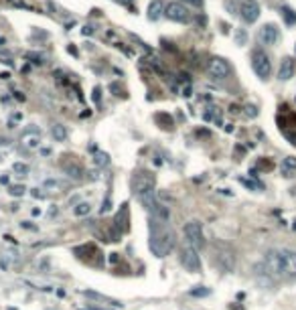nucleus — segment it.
Listing matches in <instances>:
<instances>
[{"label": "nucleus", "mask_w": 296, "mask_h": 310, "mask_svg": "<svg viewBox=\"0 0 296 310\" xmlns=\"http://www.w3.org/2000/svg\"><path fill=\"white\" fill-rule=\"evenodd\" d=\"M266 272L280 276V278H294L296 276V251L292 249H270L264 257Z\"/></svg>", "instance_id": "nucleus-1"}, {"label": "nucleus", "mask_w": 296, "mask_h": 310, "mask_svg": "<svg viewBox=\"0 0 296 310\" xmlns=\"http://www.w3.org/2000/svg\"><path fill=\"white\" fill-rule=\"evenodd\" d=\"M173 247H175V235H173V231L167 225L155 221L151 225V249H153V253L157 257H165L167 253L173 251Z\"/></svg>", "instance_id": "nucleus-2"}, {"label": "nucleus", "mask_w": 296, "mask_h": 310, "mask_svg": "<svg viewBox=\"0 0 296 310\" xmlns=\"http://www.w3.org/2000/svg\"><path fill=\"white\" fill-rule=\"evenodd\" d=\"M211 253H213V262H215L225 274L235 272V251H233L227 243L215 241V243L211 245Z\"/></svg>", "instance_id": "nucleus-3"}, {"label": "nucleus", "mask_w": 296, "mask_h": 310, "mask_svg": "<svg viewBox=\"0 0 296 310\" xmlns=\"http://www.w3.org/2000/svg\"><path fill=\"white\" fill-rule=\"evenodd\" d=\"M183 233H185V241H187V245H191L193 249H203L205 247V233H203V227H201V223L199 221H189V223H185V227H183Z\"/></svg>", "instance_id": "nucleus-4"}, {"label": "nucleus", "mask_w": 296, "mask_h": 310, "mask_svg": "<svg viewBox=\"0 0 296 310\" xmlns=\"http://www.w3.org/2000/svg\"><path fill=\"white\" fill-rule=\"evenodd\" d=\"M252 69L256 71V75L260 79H268L270 73H272V63H270V57L266 55L264 49H254L252 51Z\"/></svg>", "instance_id": "nucleus-5"}, {"label": "nucleus", "mask_w": 296, "mask_h": 310, "mask_svg": "<svg viewBox=\"0 0 296 310\" xmlns=\"http://www.w3.org/2000/svg\"><path fill=\"white\" fill-rule=\"evenodd\" d=\"M181 264H183L185 270L191 272V274L201 272V257H199V251L185 243L183 249H181Z\"/></svg>", "instance_id": "nucleus-6"}, {"label": "nucleus", "mask_w": 296, "mask_h": 310, "mask_svg": "<svg viewBox=\"0 0 296 310\" xmlns=\"http://www.w3.org/2000/svg\"><path fill=\"white\" fill-rule=\"evenodd\" d=\"M207 71H209V75H211L213 79H227V77L231 75L229 63H227L225 59H221V57H213V59L207 63Z\"/></svg>", "instance_id": "nucleus-7"}, {"label": "nucleus", "mask_w": 296, "mask_h": 310, "mask_svg": "<svg viewBox=\"0 0 296 310\" xmlns=\"http://www.w3.org/2000/svg\"><path fill=\"white\" fill-rule=\"evenodd\" d=\"M169 21H175V23H187L189 21V11L181 5V3H169L165 7V13H163Z\"/></svg>", "instance_id": "nucleus-8"}, {"label": "nucleus", "mask_w": 296, "mask_h": 310, "mask_svg": "<svg viewBox=\"0 0 296 310\" xmlns=\"http://www.w3.org/2000/svg\"><path fill=\"white\" fill-rule=\"evenodd\" d=\"M153 189H155V175H151V173H138L134 177V191L138 193V197L144 195V193H151Z\"/></svg>", "instance_id": "nucleus-9"}, {"label": "nucleus", "mask_w": 296, "mask_h": 310, "mask_svg": "<svg viewBox=\"0 0 296 310\" xmlns=\"http://www.w3.org/2000/svg\"><path fill=\"white\" fill-rule=\"evenodd\" d=\"M239 15H241V19L245 23H250V25L256 23L260 19V7H258V3H256V0H243L241 7H239Z\"/></svg>", "instance_id": "nucleus-10"}, {"label": "nucleus", "mask_w": 296, "mask_h": 310, "mask_svg": "<svg viewBox=\"0 0 296 310\" xmlns=\"http://www.w3.org/2000/svg\"><path fill=\"white\" fill-rule=\"evenodd\" d=\"M278 37H280V33H278V27L274 23H268L258 31V41L262 45H274L278 41Z\"/></svg>", "instance_id": "nucleus-11"}, {"label": "nucleus", "mask_w": 296, "mask_h": 310, "mask_svg": "<svg viewBox=\"0 0 296 310\" xmlns=\"http://www.w3.org/2000/svg\"><path fill=\"white\" fill-rule=\"evenodd\" d=\"M294 71H296V63L292 57H284L280 61V69H278V79L280 81H288L294 77Z\"/></svg>", "instance_id": "nucleus-12"}, {"label": "nucleus", "mask_w": 296, "mask_h": 310, "mask_svg": "<svg viewBox=\"0 0 296 310\" xmlns=\"http://www.w3.org/2000/svg\"><path fill=\"white\" fill-rule=\"evenodd\" d=\"M282 175L284 177H292L294 173H296V157H286V159H282Z\"/></svg>", "instance_id": "nucleus-13"}, {"label": "nucleus", "mask_w": 296, "mask_h": 310, "mask_svg": "<svg viewBox=\"0 0 296 310\" xmlns=\"http://www.w3.org/2000/svg\"><path fill=\"white\" fill-rule=\"evenodd\" d=\"M23 144L27 146V148H39V144H41V136H39V132L37 130H33V134H31V130L23 136Z\"/></svg>", "instance_id": "nucleus-14"}, {"label": "nucleus", "mask_w": 296, "mask_h": 310, "mask_svg": "<svg viewBox=\"0 0 296 310\" xmlns=\"http://www.w3.org/2000/svg\"><path fill=\"white\" fill-rule=\"evenodd\" d=\"M63 171H65V175L71 177V179H81V177H83V169H81L77 163H65V165H63Z\"/></svg>", "instance_id": "nucleus-15"}, {"label": "nucleus", "mask_w": 296, "mask_h": 310, "mask_svg": "<svg viewBox=\"0 0 296 310\" xmlns=\"http://www.w3.org/2000/svg\"><path fill=\"white\" fill-rule=\"evenodd\" d=\"M165 13V7L159 3V0H155V3H151V7H148V19L151 21H159Z\"/></svg>", "instance_id": "nucleus-16"}, {"label": "nucleus", "mask_w": 296, "mask_h": 310, "mask_svg": "<svg viewBox=\"0 0 296 310\" xmlns=\"http://www.w3.org/2000/svg\"><path fill=\"white\" fill-rule=\"evenodd\" d=\"M91 213V205L87 203V201H81V203H77L75 207H73V215L75 217H85V215H89Z\"/></svg>", "instance_id": "nucleus-17"}, {"label": "nucleus", "mask_w": 296, "mask_h": 310, "mask_svg": "<svg viewBox=\"0 0 296 310\" xmlns=\"http://www.w3.org/2000/svg\"><path fill=\"white\" fill-rule=\"evenodd\" d=\"M51 134H53V138H55L57 142H63V140L67 138V130H65V126H61V124H55V126L51 128Z\"/></svg>", "instance_id": "nucleus-18"}, {"label": "nucleus", "mask_w": 296, "mask_h": 310, "mask_svg": "<svg viewBox=\"0 0 296 310\" xmlns=\"http://www.w3.org/2000/svg\"><path fill=\"white\" fill-rule=\"evenodd\" d=\"M122 221V231H126L128 229V205H122V217L120 215H116V225Z\"/></svg>", "instance_id": "nucleus-19"}, {"label": "nucleus", "mask_w": 296, "mask_h": 310, "mask_svg": "<svg viewBox=\"0 0 296 310\" xmlns=\"http://www.w3.org/2000/svg\"><path fill=\"white\" fill-rule=\"evenodd\" d=\"M13 171H15L17 175H27V173H29V167H27L25 163H15V165H13Z\"/></svg>", "instance_id": "nucleus-20"}, {"label": "nucleus", "mask_w": 296, "mask_h": 310, "mask_svg": "<svg viewBox=\"0 0 296 310\" xmlns=\"http://www.w3.org/2000/svg\"><path fill=\"white\" fill-rule=\"evenodd\" d=\"M11 195H15V197H21V195H25V187H21V185H17V187H11Z\"/></svg>", "instance_id": "nucleus-21"}, {"label": "nucleus", "mask_w": 296, "mask_h": 310, "mask_svg": "<svg viewBox=\"0 0 296 310\" xmlns=\"http://www.w3.org/2000/svg\"><path fill=\"white\" fill-rule=\"evenodd\" d=\"M95 163H97V165H108V163H110L108 154H97V157H95Z\"/></svg>", "instance_id": "nucleus-22"}, {"label": "nucleus", "mask_w": 296, "mask_h": 310, "mask_svg": "<svg viewBox=\"0 0 296 310\" xmlns=\"http://www.w3.org/2000/svg\"><path fill=\"white\" fill-rule=\"evenodd\" d=\"M282 11H284V15H286V19H288V23H294V21H296V17H294V15H290V13H292V11H290V9H288V7H284V9H282Z\"/></svg>", "instance_id": "nucleus-23"}, {"label": "nucleus", "mask_w": 296, "mask_h": 310, "mask_svg": "<svg viewBox=\"0 0 296 310\" xmlns=\"http://www.w3.org/2000/svg\"><path fill=\"white\" fill-rule=\"evenodd\" d=\"M185 3L191 7H203V0H185Z\"/></svg>", "instance_id": "nucleus-24"}, {"label": "nucleus", "mask_w": 296, "mask_h": 310, "mask_svg": "<svg viewBox=\"0 0 296 310\" xmlns=\"http://www.w3.org/2000/svg\"><path fill=\"white\" fill-rule=\"evenodd\" d=\"M209 290H193V296H207Z\"/></svg>", "instance_id": "nucleus-25"}, {"label": "nucleus", "mask_w": 296, "mask_h": 310, "mask_svg": "<svg viewBox=\"0 0 296 310\" xmlns=\"http://www.w3.org/2000/svg\"><path fill=\"white\" fill-rule=\"evenodd\" d=\"M5 45V39H0V47H3Z\"/></svg>", "instance_id": "nucleus-26"}, {"label": "nucleus", "mask_w": 296, "mask_h": 310, "mask_svg": "<svg viewBox=\"0 0 296 310\" xmlns=\"http://www.w3.org/2000/svg\"><path fill=\"white\" fill-rule=\"evenodd\" d=\"M294 51H296V45H294Z\"/></svg>", "instance_id": "nucleus-27"}]
</instances>
